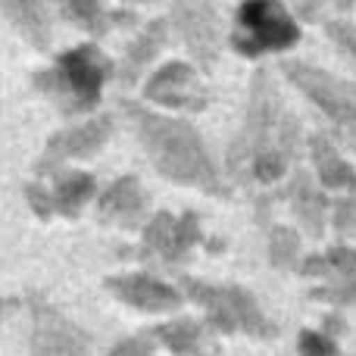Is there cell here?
Instances as JSON below:
<instances>
[{
    "mask_svg": "<svg viewBox=\"0 0 356 356\" xmlns=\"http://www.w3.org/2000/svg\"><path fill=\"white\" fill-rule=\"evenodd\" d=\"M297 147V125L284 113L269 75H257L253 81V106L247 119L244 138L232 147V169L250 166L259 181H278L284 163Z\"/></svg>",
    "mask_w": 356,
    "mask_h": 356,
    "instance_id": "6da1fadb",
    "label": "cell"
},
{
    "mask_svg": "<svg viewBox=\"0 0 356 356\" xmlns=\"http://www.w3.org/2000/svg\"><path fill=\"white\" fill-rule=\"evenodd\" d=\"M131 119L138 122L144 147L150 150L156 169L166 172L175 181H191L200 184L207 191H222L219 188V175H216L213 163H209L203 141L197 138V131L184 122H172V119H160L150 113L129 106Z\"/></svg>",
    "mask_w": 356,
    "mask_h": 356,
    "instance_id": "7a4b0ae2",
    "label": "cell"
},
{
    "mask_svg": "<svg viewBox=\"0 0 356 356\" xmlns=\"http://www.w3.org/2000/svg\"><path fill=\"white\" fill-rule=\"evenodd\" d=\"M297 41V25L278 0H247L238 13L234 44L244 54L259 50H282Z\"/></svg>",
    "mask_w": 356,
    "mask_h": 356,
    "instance_id": "3957f363",
    "label": "cell"
},
{
    "mask_svg": "<svg viewBox=\"0 0 356 356\" xmlns=\"http://www.w3.org/2000/svg\"><path fill=\"white\" fill-rule=\"evenodd\" d=\"M288 75L341 125V135L356 147V97L347 94L344 85L332 81L328 75H322L319 69H307V66H288Z\"/></svg>",
    "mask_w": 356,
    "mask_h": 356,
    "instance_id": "277c9868",
    "label": "cell"
},
{
    "mask_svg": "<svg viewBox=\"0 0 356 356\" xmlns=\"http://www.w3.org/2000/svg\"><path fill=\"white\" fill-rule=\"evenodd\" d=\"M194 294L209 307L222 328H244L253 334H272L275 325L259 313V307L250 300V294L238 288H194Z\"/></svg>",
    "mask_w": 356,
    "mask_h": 356,
    "instance_id": "5b68a950",
    "label": "cell"
},
{
    "mask_svg": "<svg viewBox=\"0 0 356 356\" xmlns=\"http://www.w3.org/2000/svg\"><path fill=\"white\" fill-rule=\"evenodd\" d=\"M104 75H106V60L94 47H79L72 54H63L60 69H56V79L75 97V106H91L97 100Z\"/></svg>",
    "mask_w": 356,
    "mask_h": 356,
    "instance_id": "8992f818",
    "label": "cell"
},
{
    "mask_svg": "<svg viewBox=\"0 0 356 356\" xmlns=\"http://www.w3.org/2000/svg\"><path fill=\"white\" fill-rule=\"evenodd\" d=\"M175 19H178V29H181V38L188 41L191 54L203 63L213 60L216 41H219L213 6L207 0H175Z\"/></svg>",
    "mask_w": 356,
    "mask_h": 356,
    "instance_id": "52a82bcc",
    "label": "cell"
},
{
    "mask_svg": "<svg viewBox=\"0 0 356 356\" xmlns=\"http://www.w3.org/2000/svg\"><path fill=\"white\" fill-rule=\"evenodd\" d=\"M147 94L154 100H160V104L191 106V110L203 106V91H200V85H197L194 72H191L188 66H178V63L166 66L154 81H150Z\"/></svg>",
    "mask_w": 356,
    "mask_h": 356,
    "instance_id": "ba28073f",
    "label": "cell"
},
{
    "mask_svg": "<svg viewBox=\"0 0 356 356\" xmlns=\"http://www.w3.org/2000/svg\"><path fill=\"white\" fill-rule=\"evenodd\" d=\"M10 22L29 38L35 47H44L50 41V10L47 0H0Z\"/></svg>",
    "mask_w": 356,
    "mask_h": 356,
    "instance_id": "9c48e42d",
    "label": "cell"
},
{
    "mask_svg": "<svg viewBox=\"0 0 356 356\" xmlns=\"http://www.w3.org/2000/svg\"><path fill=\"white\" fill-rule=\"evenodd\" d=\"M313 156H316V166H319V175H322V181L325 184H332V188L353 184L356 188V175L344 166V160L334 154V147L325 141V138H316L313 141Z\"/></svg>",
    "mask_w": 356,
    "mask_h": 356,
    "instance_id": "30bf717a",
    "label": "cell"
},
{
    "mask_svg": "<svg viewBox=\"0 0 356 356\" xmlns=\"http://www.w3.org/2000/svg\"><path fill=\"white\" fill-rule=\"evenodd\" d=\"M328 266L341 275L338 291H319L316 297H332V300H356V253L353 250H332L328 253Z\"/></svg>",
    "mask_w": 356,
    "mask_h": 356,
    "instance_id": "8fae6325",
    "label": "cell"
},
{
    "mask_svg": "<svg viewBox=\"0 0 356 356\" xmlns=\"http://www.w3.org/2000/svg\"><path fill=\"white\" fill-rule=\"evenodd\" d=\"M63 10L69 19L81 22L91 31H104L106 19H119V16H106L104 13V0H63Z\"/></svg>",
    "mask_w": 356,
    "mask_h": 356,
    "instance_id": "7c38bea8",
    "label": "cell"
},
{
    "mask_svg": "<svg viewBox=\"0 0 356 356\" xmlns=\"http://www.w3.org/2000/svg\"><path fill=\"white\" fill-rule=\"evenodd\" d=\"M131 300L144 303V307L150 309H160V307H175L178 297L172 291L166 288V284H156V282H131V291H129Z\"/></svg>",
    "mask_w": 356,
    "mask_h": 356,
    "instance_id": "4fadbf2b",
    "label": "cell"
},
{
    "mask_svg": "<svg viewBox=\"0 0 356 356\" xmlns=\"http://www.w3.org/2000/svg\"><path fill=\"white\" fill-rule=\"evenodd\" d=\"M163 35H166V25H163V22L150 25V29L144 31V38L135 44V47H131V54H129V75L135 72L144 60H150V56L156 54V47L163 44Z\"/></svg>",
    "mask_w": 356,
    "mask_h": 356,
    "instance_id": "5bb4252c",
    "label": "cell"
},
{
    "mask_svg": "<svg viewBox=\"0 0 356 356\" xmlns=\"http://www.w3.org/2000/svg\"><path fill=\"white\" fill-rule=\"evenodd\" d=\"M297 213H300V219L313 228V234H319V228H322V200H319L316 191H309L307 181H300V188H297Z\"/></svg>",
    "mask_w": 356,
    "mask_h": 356,
    "instance_id": "9a60e30c",
    "label": "cell"
},
{
    "mask_svg": "<svg viewBox=\"0 0 356 356\" xmlns=\"http://www.w3.org/2000/svg\"><path fill=\"white\" fill-rule=\"evenodd\" d=\"M300 356H334V344L319 332L300 334Z\"/></svg>",
    "mask_w": 356,
    "mask_h": 356,
    "instance_id": "2e32d148",
    "label": "cell"
},
{
    "mask_svg": "<svg viewBox=\"0 0 356 356\" xmlns=\"http://www.w3.org/2000/svg\"><path fill=\"white\" fill-rule=\"evenodd\" d=\"M294 253H297V238L291 232H282V228H278V232L272 234V259L282 266V263H291Z\"/></svg>",
    "mask_w": 356,
    "mask_h": 356,
    "instance_id": "e0dca14e",
    "label": "cell"
},
{
    "mask_svg": "<svg viewBox=\"0 0 356 356\" xmlns=\"http://www.w3.org/2000/svg\"><path fill=\"white\" fill-rule=\"evenodd\" d=\"M328 31H332V35L338 38L341 44H344V47H350L353 54H356V29H347V25H332Z\"/></svg>",
    "mask_w": 356,
    "mask_h": 356,
    "instance_id": "ac0fdd59",
    "label": "cell"
},
{
    "mask_svg": "<svg viewBox=\"0 0 356 356\" xmlns=\"http://www.w3.org/2000/svg\"><path fill=\"white\" fill-rule=\"evenodd\" d=\"M350 225H356V207L353 203H344L338 216V228H350Z\"/></svg>",
    "mask_w": 356,
    "mask_h": 356,
    "instance_id": "d6986e66",
    "label": "cell"
}]
</instances>
